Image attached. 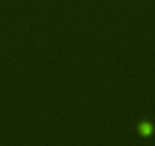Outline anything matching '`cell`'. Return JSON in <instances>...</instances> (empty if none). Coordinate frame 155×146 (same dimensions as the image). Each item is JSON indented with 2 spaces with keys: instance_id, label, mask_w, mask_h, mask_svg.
<instances>
[{
  "instance_id": "obj_1",
  "label": "cell",
  "mask_w": 155,
  "mask_h": 146,
  "mask_svg": "<svg viewBox=\"0 0 155 146\" xmlns=\"http://www.w3.org/2000/svg\"><path fill=\"white\" fill-rule=\"evenodd\" d=\"M138 129H140V132H141L143 135H150V134L153 132V126H152L149 122H143V123H140Z\"/></svg>"
}]
</instances>
